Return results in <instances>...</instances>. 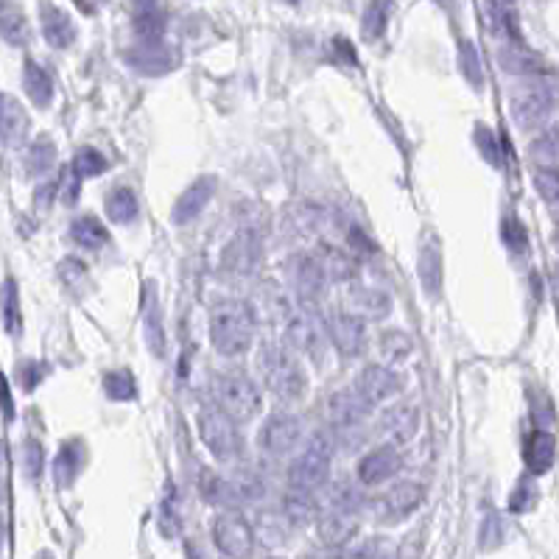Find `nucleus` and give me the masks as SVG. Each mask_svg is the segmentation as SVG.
I'll return each mask as SVG.
<instances>
[{
  "mask_svg": "<svg viewBox=\"0 0 559 559\" xmlns=\"http://www.w3.org/2000/svg\"><path fill=\"white\" fill-rule=\"evenodd\" d=\"M255 339V311L244 299H224L210 314V342L218 355L235 359Z\"/></svg>",
  "mask_w": 559,
  "mask_h": 559,
  "instance_id": "obj_1",
  "label": "nucleus"
},
{
  "mask_svg": "<svg viewBox=\"0 0 559 559\" xmlns=\"http://www.w3.org/2000/svg\"><path fill=\"white\" fill-rule=\"evenodd\" d=\"M261 372H263L266 386L280 400L294 403L305 395V386H308V380H305V372L297 364V359L280 344H266L261 350Z\"/></svg>",
  "mask_w": 559,
  "mask_h": 559,
  "instance_id": "obj_2",
  "label": "nucleus"
},
{
  "mask_svg": "<svg viewBox=\"0 0 559 559\" xmlns=\"http://www.w3.org/2000/svg\"><path fill=\"white\" fill-rule=\"evenodd\" d=\"M330 465H333V439L327 434H314L302 453L288 467V484L297 490L316 492L327 484Z\"/></svg>",
  "mask_w": 559,
  "mask_h": 559,
  "instance_id": "obj_3",
  "label": "nucleus"
},
{
  "mask_svg": "<svg viewBox=\"0 0 559 559\" xmlns=\"http://www.w3.org/2000/svg\"><path fill=\"white\" fill-rule=\"evenodd\" d=\"M213 397L221 412L238 420H252L261 412V389L244 372H221L213 377Z\"/></svg>",
  "mask_w": 559,
  "mask_h": 559,
  "instance_id": "obj_4",
  "label": "nucleus"
},
{
  "mask_svg": "<svg viewBox=\"0 0 559 559\" xmlns=\"http://www.w3.org/2000/svg\"><path fill=\"white\" fill-rule=\"evenodd\" d=\"M196 428H199V437L205 442V448L216 456L218 462H233L238 459L241 453V430L235 425V420L221 412L218 405H208V409H201L199 417H196Z\"/></svg>",
  "mask_w": 559,
  "mask_h": 559,
  "instance_id": "obj_5",
  "label": "nucleus"
},
{
  "mask_svg": "<svg viewBox=\"0 0 559 559\" xmlns=\"http://www.w3.org/2000/svg\"><path fill=\"white\" fill-rule=\"evenodd\" d=\"M213 540L216 548L226 556H246L255 546V528L238 512H221L213 523Z\"/></svg>",
  "mask_w": 559,
  "mask_h": 559,
  "instance_id": "obj_6",
  "label": "nucleus"
},
{
  "mask_svg": "<svg viewBox=\"0 0 559 559\" xmlns=\"http://www.w3.org/2000/svg\"><path fill=\"white\" fill-rule=\"evenodd\" d=\"M554 84H528L512 95V118L523 129H531V126H540L554 112Z\"/></svg>",
  "mask_w": 559,
  "mask_h": 559,
  "instance_id": "obj_7",
  "label": "nucleus"
},
{
  "mask_svg": "<svg viewBox=\"0 0 559 559\" xmlns=\"http://www.w3.org/2000/svg\"><path fill=\"white\" fill-rule=\"evenodd\" d=\"M126 65L140 75H165L180 65V57L163 40H140V45L126 50Z\"/></svg>",
  "mask_w": 559,
  "mask_h": 559,
  "instance_id": "obj_8",
  "label": "nucleus"
},
{
  "mask_svg": "<svg viewBox=\"0 0 559 559\" xmlns=\"http://www.w3.org/2000/svg\"><path fill=\"white\" fill-rule=\"evenodd\" d=\"M261 258H263V244L258 238L255 230H244L238 233L230 244L224 246V255H221V266L233 274H255L258 266H261Z\"/></svg>",
  "mask_w": 559,
  "mask_h": 559,
  "instance_id": "obj_9",
  "label": "nucleus"
},
{
  "mask_svg": "<svg viewBox=\"0 0 559 559\" xmlns=\"http://www.w3.org/2000/svg\"><path fill=\"white\" fill-rule=\"evenodd\" d=\"M327 283H330L327 271L316 255H299L294 261V291H297V299L302 302V308L316 305L324 297Z\"/></svg>",
  "mask_w": 559,
  "mask_h": 559,
  "instance_id": "obj_10",
  "label": "nucleus"
},
{
  "mask_svg": "<svg viewBox=\"0 0 559 559\" xmlns=\"http://www.w3.org/2000/svg\"><path fill=\"white\" fill-rule=\"evenodd\" d=\"M425 501V487L417 484V481H400L395 484L384 498L377 503V515L380 520H389V523H400L409 515H414Z\"/></svg>",
  "mask_w": 559,
  "mask_h": 559,
  "instance_id": "obj_11",
  "label": "nucleus"
},
{
  "mask_svg": "<svg viewBox=\"0 0 559 559\" xmlns=\"http://www.w3.org/2000/svg\"><path fill=\"white\" fill-rule=\"evenodd\" d=\"M324 333L342 355H359L367 342V327L355 314L333 311L324 319Z\"/></svg>",
  "mask_w": 559,
  "mask_h": 559,
  "instance_id": "obj_12",
  "label": "nucleus"
},
{
  "mask_svg": "<svg viewBox=\"0 0 559 559\" xmlns=\"http://www.w3.org/2000/svg\"><path fill=\"white\" fill-rule=\"evenodd\" d=\"M369 412H372V405L361 397V392L355 386L342 389L327 400V417H330V422H333V428H339V430L364 425Z\"/></svg>",
  "mask_w": 559,
  "mask_h": 559,
  "instance_id": "obj_13",
  "label": "nucleus"
},
{
  "mask_svg": "<svg viewBox=\"0 0 559 559\" xmlns=\"http://www.w3.org/2000/svg\"><path fill=\"white\" fill-rule=\"evenodd\" d=\"M213 193H216V176H199V180L191 182L182 191V196L176 199V205L171 210V221L180 226L191 224L193 218L205 213V208L213 201Z\"/></svg>",
  "mask_w": 559,
  "mask_h": 559,
  "instance_id": "obj_14",
  "label": "nucleus"
},
{
  "mask_svg": "<svg viewBox=\"0 0 559 559\" xmlns=\"http://www.w3.org/2000/svg\"><path fill=\"white\" fill-rule=\"evenodd\" d=\"M400 465H403V456L397 453V448L380 445L369 450L359 462V481L367 487H377V484H384V481L395 478L400 473Z\"/></svg>",
  "mask_w": 559,
  "mask_h": 559,
  "instance_id": "obj_15",
  "label": "nucleus"
},
{
  "mask_svg": "<svg viewBox=\"0 0 559 559\" xmlns=\"http://www.w3.org/2000/svg\"><path fill=\"white\" fill-rule=\"evenodd\" d=\"M403 386V377L389 369V367H380V364H372L367 367L359 380H355V389L361 392V397L369 403V405H377V403H386L392 400Z\"/></svg>",
  "mask_w": 559,
  "mask_h": 559,
  "instance_id": "obj_16",
  "label": "nucleus"
},
{
  "mask_svg": "<svg viewBox=\"0 0 559 559\" xmlns=\"http://www.w3.org/2000/svg\"><path fill=\"white\" fill-rule=\"evenodd\" d=\"M302 434V422L294 414H271L263 428H261V445L266 453L283 456L288 450H294V445L299 442Z\"/></svg>",
  "mask_w": 559,
  "mask_h": 559,
  "instance_id": "obj_17",
  "label": "nucleus"
},
{
  "mask_svg": "<svg viewBox=\"0 0 559 559\" xmlns=\"http://www.w3.org/2000/svg\"><path fill=\"white\" fill-rule=\"evenodd\" d=\"M322 330H324V324H319V319L305 308L302 314L288 319L286 344H288V350L302 352V355H319L322 352Z\"/></svg>",
  "mask_w": 559,
  "mask_h": 559,
  "instance_id": "obj_18",
  "label": "nucleus"
},
{
  "mask_svg": "<svg viewBox=\"0 0 559 559\" xmlns=\"http://www.w3.org/2000/svg\"><path fill=\"white\" fill-rule=\"evenodd\" d=\"M316 531L324 546H344L359 535V512L327 506V512L316 518Z\"/></svg>",
  "mask_w": 559,
  "mask_h": 559,
  "instance_id": "obj_19",
  "label": "nucleus"
},
{
  "mask_svg": "<svg viewBox=\"0 0 559 559\" xmlns=\"http://www.w3.org/2000/svg\"><path fill=\"white\" fill-rule=\"evenodd\" d=\"M420 428V412L414 409L412 403H403V405H392V409L384 412L380 417V430L392 439V445H405L412 442L414 434Z\"/></svg>",
  "mask_w": 559,
  "mask_h": 559,
  "instance_id": "obj_20",
  "label": "nucleus"
},
{
  "mask_svg": "<svg viewBox=\"0 0 559 559\" xmlns=\"http://www.w3.org/2000/svg\"><path fill=\"white\" fill-rule=\"evenodd\" d=\"M29 115L20 107V101L0 93V140L6 146H22L25 138H29Z\"/></svg>",
  "mask_w": 559,
  "mask_h": 559,
  "instance_id": "obj_21",
  "label": "nucleus"
},
{
  "mask_svg": "<svg viewBox=\"0 0 559 559\" xmlns=\"http://www.w3.org/2000/svg\"><path fill=\"white\" fill-rule=\"evenodd\" d=\"M417 274H420V286L428 297H437L442 288V246L437 238H428L420 246V258H417Z\"/></svg>",
  "mask_w": 559,
  "mask_h": 559,
  "instance_id": "obj_22",
  "label": "nucleus"
},
{
  "mask_svg": "<svg viewBox=\"0 0 559 559\" xmlns=\"http://www.w3.org/2000/svg\"><path fill=\"white\" fill-rule=\"evenodd\" d=\"M40 17H42V37L48 40L50 48L65 50L75 42V25L67 12H62L54 4H45Z\"/></svg>",
  "mask_w": 559,
  "mask_h": 559,
  "instance_id": "obj_23",
  "label": "nucleus"
},
{
  "mask_svg": "<svg viewBox=\"0 0 559 559\" xmlns=\"http://www.w3.org/2000/svg\"><path fill=\"white\" fill-rule=\"evenodd\" d=\"M526 467L531 475H546L551 467H554V459H556V439L548 430H535L528 439H526Z\"/></svg>",
  "mask_w": 559,
  "mask_h": 559,
  "instance_id": "obj_24",
  "label": "nucleus"
},
{
  "mask_svg": "<svg viewBox=\"0 0 559 559\" xmlns=\"http://www.w3.org/2000/svg\"><path fill=\"white\" fill-rule=\"evenodd\" d=\"M22 87H25V95L31 98V104L40 110H48L50 101H54V79H50V73L34 59L22 65Z\"/></svg>",
  "mask_w": 559,
  "mask_h": 559,
  "instance_id": "obj_25",
  "label": "nucleus"
},
{
  "mask_svg": "<svg viewBox=\"0 0 559 559\" xmlns=\"http://www.w3.org/2000/svg\"><path fill=\"white\" fill-rule=\"evenodd\" d=\"M350 305L355 316H367V319H386L392 314V297L380 288L359 286L350 294Z\"/></svg>",
  "mask_w": 559,
  "mask_h": 559,
  "instance_id": "obj_26",
  "label": "nucleus"
},
{
  "mask_svg": "<svg viewBox=\"0 0 559 559\" xmlns=\"http://www.w3.org/2000/svg\"><path fill=\"white\" fill-rule=\"evenodd\" d=\"M199 492H201V498H205L208 503H213V506H230V510H233V506L241 503V495H238L233 481L221 478L216 470H201L199 473Z\"/></svg>",
  "mask_w": 559,
  "mask_h": 559,
  "instance_id": "obj_27",
  "label": "nucleus"
},
{
  "mask_svg": "<svg viewBox=\"0 0 559 559\" xmlns=\"http://www.w3.org/2000/svg\"><path fill=\"white\" fill-rule=\"evenodd\" d=\"M143 333L148 342V350L155 355L165 352V330H163V311L160 302L151 294V283L146 286V297H143Z\"/></svg>",
  "mask_w": 559,
  "mask_h": 559,
  "instance_id": "obj_28",
  "label": "nucleus"
},
{
  "mask_svg": "<svg viewBox=\"0 0 559 559\" xmlns=\"http://www.w3.org/2000/svg\"><path fill=\"white\" fill-rule=\"evenodd\" d=\"M82 467H84V445L79 439L65 442L54 462V481L59 487H70L73 481L79 478Z\"/></svg>",
  "mask_w": 559,
  "mask_h": 559,
  "instance_id": "obj_29",
  "label": "nucleus"
},
{
  "mask_svg": "<svg viewBox=\"0 0 559 559\" xmlns=\"http://www.w3.org/2000/svg\"><path fill=\"white\" fill-rule=\"evenodd\" d=\"M283 510H286V518H288L294 526H311V523H316V518H319V503H316L314 492H308V490H297V487H291V492L286 495Z\"/></svg>",
  "mask_w": 559,
  "mask_h": 559,
  "instance_id": "obj_30",
  "label": "nucleus"
},
{
  "mask_svg": "<svg viewBox=\"0 0 559 559\" xmlns=\"http://www.w3.org/2000/svg\"><path fill=\"white\" fill-rule=\"evenodd\" d=\"M70 238L79 244L82 249H90V252H98L101 246H107L110 244V233H107V226L101 224L95 216H82V218H75L70 224Z\"/></svg>",
  "mask_w": 559,
  "mask_h": 559,
  "instance_id": "obj_31",
  "label": "nucleus"
},
{
  "mask_svg": "<svg viewBox=\"0 0 559 559\" xmlns=\"http://www.w3.org/2000/svg\"><path fill=\"white\" fill-rule=\"evenodd\" d=\"M0 37L9 45H25L29 42V20L14 6L12 0H0Z\"/></svg>",
  "mask_w": 559,
  "mask_h": 559,
  "instance_id": "obj_32",
  "label": "nucleus"
},
{
  "mask_svg": "<svg viewBox=\"0 0 559 559\" xmlns=\"http://www.w3.org/2000/svg\"><path fill=\"white\" fill-rule=\"evenodd\" d=\"M0 316H4V327L9 336H20L22 330V314H20V288L17 280L6 277L0 286Z\"/></svg>",
  "mask_w": 559,
  "mask_h": 559,
  "instance_id": "obj_33",
  "label": "nucleus"
},
{
  "mask_svg": "<svg viewBox=\"0 0 559 559\" xmlns=\"http://www.w3.org/2000/svg\"><path fill=\"white\" fill-rule=\"evenodd\" d=\"M501 65L506 73H531V75H543V62L531 54V50L526 45H518V42H510L503 50H501Z\"/></svg>",
  "mask_w": 559,
  "mask_h": 559,
  "instance_id": "obj_34",
  "label": "nucleus"
},
{
  "mask_svg": "<svg viewBox=\"0 0 559 559\" xmlns=\"http://www.w3.org/2000/svg\"><path fill=\"white\" fill-rule=\"evenodd\" d=\"M138 210H140L138 196L129 188H115L107 196V216L112 224H132L138 218Z\"/></svg>",
  "mask_w": 559,
  "mask_h": 559,
  "instance_id": "obj_35",
  "label": "nucleus"
},
{
  "mask_svg": "<svg viewBox=\"0 0 559 559\" xmlns=\"http://www.w3.org/2000/svg\"><path fill=\"white\" fill-rule=\"evenodd\" d=\"M389 14H392V0H369L367 12H364V20H361L364 40L375 42V40L384 37L386 25H389Z\"/></svg>",
  "mask_w": 559,
  "mask_h": 559,
  "instance_id": "obj_36",
  "label": "nucleus"
},
{
  "mask_svg": "<svg viewBox=\"0 0 559 559\" xmlns=\"http://www.w3.org/2000/svg\"><path fill=\"white\" fill-rule=\"evenodd\" d=\"M459 70L473 90H484V65H481L478 45L473 40L459 42Z\"/></svg>",
  "mask_w": 559,
  "mask_h": 559,
  "instance_id": "obj_37",
  "label": "nucleus"
},
{
  "mask_svg": "<svg viewBox=\"0 0 559 559\" xmlns=\"http://www.w3.org/2000/svg\"><path fill=\"white\" fill-rule=\"evenodd\" d=\"M57 163V146L50 143L48 138H40L29 146L25 151V171L29 176H45Z\"/></svg>",
  "mask_w": 559,
  "mask_h": 559,
  "instance_id": "obj_38",
  "label": "nucleus"
},
{
  "mask_svg": "<svg viewBox=\"0 0 559 559\" xmlns=\"http://www.w3.org/2000/svg\"><path fill=\"white\" fill-rule=\"evenodd\" d=\"M327 271V280H339V283H347V280L355 277V261L342 249L333 246H322V255H316Z\"/></svg>",
  "mask_w": 559,
  "mask_h": 559,
  "instance_id": "obj_39",
  "label": "nucleus"
},
{
  "mask_svg": "<svg viewBox=\"0 0 559 559\" xmlns=\"http://www.w3.org/2000/svg\"><path fill=\"white\" fill-rule=\"evenodd\" d=\"M110 168V160L101 155L98 148H93V146H84V148H79L75 151V160H73V165H70V171L79 176V180H90V176H101Z\"/></svg>",
  "mask_w": 559,
  "mask_h": 559,
  "instance_id": "obj_40",
  "label": "nucleus"
},
{
  "mask_svg": "<svg viewBox=\"0 0 559 559\" xmlns=\"http://www.w3.org/2000/svg\"><path fill=\"white\" fill-rule=\"evenodd\" d=\"M135 34L140 40H163L165 34V14L155 6H143L135 14Z\"/></svg>",
  "mask_w": 559,
  "mask_h": 559,
  "instance_id": "obj_41",
  "label": "nucleus"
},
{
  "mask_svg": "<svg viewBox=\"0 0 559 559\" xmlns=\"http://www.w3.org/2000/svg\"><path fill=\"white\" fill-rule=\"evenodd\" d=\"M473 140H475V146H478V151H481V157L487 160V165H492V168H503V151H501V140H498V135L490 129V126L478 123V126H475V132H473Z\"/></svg>",
  "mask_w": 559,
  "mask_h": 559,
  "instance_id": "obj_42",
  "label": "nucleus"
},
{
  "mask_svg": "<svg viewBox=\"0 0 559 559\" xmlns=\"http://www.w3.org/2000/svg\"><path fill=\"white\" fill-rule=\"evenodd\" d=\"M104 392L110 400H118V403H126V400H135L138 397V384H135V377L120 369V372H110L104 377Z\"/></svg>",
  "mask_w": 559,
  "mask_h": 559,
  "instance_id": "obj_43",
  "label": "nucleus"
},
{
  "mask_svg": "<svg viewBox=\"0 0 559 559\" xmlns=\"http://www.w3.org/2000/svg\"><path fill=\"white\" fill-rule=\"evenodd\" d=\"M528 160L537 163L540 168H556L559 155H556V132L540 135L535 143L528 146Z\"/></svg>",
  "mask_w": 559,
  "mask_h": 559,
  "instance_id": "obj_44",
  "label": "nucleus"
},
{
  "mask_svg": "<svg viewBox=\"0 0 559 559\" xmlns=\"http://www.w3.org/2000/svg\"><path fill=\"white\" fill-rule=\"evenodd\" d=\"M501 238H503L506 246H510V252H515V255H526V252H528V233H526L523 221L515 218V216L503 218V224H501Z\"/></svg>",
  "mask_w": 559,
  "mask_h": 559,
  "instance_id": "obj_45",
  "label": "nucleus"
},
{
  "mask_svg": "<svg viewBox=\"0 0 559 559\" xmlns=\"http://www.w3.org/2000/svg\"><path fill=\"white\" fill-rule=\"evenodd\" d=\"M180 506H176V495H173V487H168V495L163 498L160 503V531L165 537H176L180 535Z\"/></svg>",
  "mask_w": 559,
  "mask_h": 559,
  "instance_id": "obj_46",
  "label": "nucleus"
},
{
  "mask_svg": "<svg viewBox=\"0 0 559 559\" xmlns=\"http://www.w3.org/2000/svg\"><path fill=\"white\" fill-rule=\"evenodd\" d=\"M537 498H540V492H537V487H535V481H531V478L526 475V478L520 481V484L515 487L512 498H510V510H512L515 515L531 512V510H535Z\"/></svg>",
  "mask_w": 559,
  "mask_h": 559,
  "instance_id": "obj_47",
  "label": "nucleus"
},
{
  "mask_svg": "<svg viewBox=\"0 0 559 559\" xmlns=\"http://www.w3.org/2000/svg\"><path fill=\"white\" fill-rule=\"evenodd\" d=\"M45 470V450L37 439H25L22 442V473L31 481H37Z\"/></svg>",
  "mask_w": 559,
  "mask_h": 559,
  "instance_id": "obj_48",
  "label": "nucleus"
},
{
  "mask_svg": "<svg viewBox=\"0 0 559 559\" xmlns=\"http://www.w3.org/2000/svg\"><path fill=\"white\" fill-rule=\"evenodd\" d=\"M535 188L551 208L559 205V173H556V168H540L535 173Z\"/></svg>",
  "mask_w": 559,
  "mask_h": 559,
  "instance_id": "obj_49",
  "label": "nucleus"
},
{
  "mask_svg": "<svg viewBox=\"0 0 559 559\" xmlns=\"http://www.w3.org/2000/svg\"><path fill=\"white\" fill-rule=\"evenodd\" d=\"M359 492H355L350 484H336L333 487V495H330V506H336V510H352V512H359Z\"/></svg>",
  "mask_w": 559,
  "mask_h": 559,
  "instance_id": "obj_50",
  "label": "nucleus"
},
{
  "mask_svg": "<svg viewBox=\"0 0 559 559\" xmlns=\"http://www.w3.org/2000/svg\"><path fill=\"white\" fill-rule=\"evenodd\" d=\"M498 543H501V518L490 512L484 520V528H481V548H492Z\"/></svg>",
  "mask_w": 559,
  "mask_h": 559,
  "instance_id": "obj_51",
  "label": "nucleus"
},
{
  "mask_svg": "<svg viewBox=\"0 0 559 559\" xmlns=\"http://www.w3.org/2000/svg\"><path fill=\"white\" fill-rule=\"evenodd\" d=\"M42 375H45V367L40 364V361H25L22 367H20V377H22V389H37V384L42 380Z\"/></svg>",
  "mask_w": 559,
  "mask_h": 559,
  "instance_id": "obj_52",
  "label": "nucleus"
},
{
  "mask_svg": "<svg viewBox=\"0 0 559 559\" xmlns=\"http://www.w3.org/2000/svg\"><path fill=\"white\" fill-rule=\"evenodd\" d=\"M347 244H350L355 252H364V255H375V252H377V244L367 238V233L361 230V226H352L350 235H347Z\"/></svg>",
  "mask_w": 559,
  "mask_h": 559,
  "instance_id": "obj_53",
  "label": "nucleus"
},
{
  "mask_svg": "<svg viewBox=\"0 0 559 559\" xmlns=\"http://www.w3.org/2000/svg\"><path fill=\"white\" fill-rule=\"evenodd\" d=\"M0 412H4V420L12 422L14 420V400H12V389H9V380L0 375Z\"/></svg>",
  "mask_w": 559,
  "mask_h": 559,
  "instance_id": "obj_54",
  "label": "nucleus"
},
{
  "mask_svg": "<svg viewBox=\"0 0 559 559\" xmlns=\"http://www.w3.org/2000/svg\"><path fill=\"white\" fill-rule=\"evenodd\" d=\"M57 188H59V182L40 185V191H37V196H34V205H37L40 210H48V208H50V199H54V193H57Z\"/></svg>",
  "mask_w": 559,
  "mask_h": 559,
  "instance_id": "obj_55",
  "label": "nucleus"
},
{
  "mask_svg": "<svg viewBox=\"0 0 559 559\" xmlns=\"http://www.w3.org/2000/svg\"><path fill=\"white\" fill-rule=\"evenodd\" d=\"M101 4H104V0H75V6H79L84 14H95Z\"/></svg>",
  "mask_w": 559,
  "mask_h": 559,
  "instance_id": "obj_56",
  "label": "nucleus"
},
{
  "mask_svg": "<svg viewBox=\"0 0 559 559\" xmlns=\"http://www.w3.org/2000/svg\"><path fill=\"white\" fill-rule=\"evenodd\" d=\"M135 4H138V9H143V6H155L157 0H135Z\"/></svg>",
  "mask_w": 559,
  "mask_h": 559,
  "instance_id": "obj_57",
  "label": "nucleus"
},
{
  "mask_svg": "<svg viewBox=\"0 0 559 559\" xmlns=\"http://www.w3.org/2000/svg\"><path fill=\"white\" fill-rule=\"evenodd\" d=\"M288 4H294V6H297V4H302V0H288Z\"/></svg>",
  "mask_w": 559,
  "mask_h": 559,
  "instance_id": "obj_58",
  "label": "nucleus"
}]
</instances>
